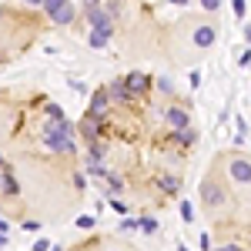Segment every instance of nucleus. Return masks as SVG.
Segmentation results:
<instances>
[{"mask_svg": "<svg viewBox=\"0 0 251 251\" xmlns=\"http://www.w3.org/2000/svg\"><path fill=\"white\" fill-rule=\"evenodd\" d=\"M44 114H47V121H64V111H60V104H54V100L44 107Z\"/></svg>", "mask_w": 251, "mask_h": 251, "instance_id": "dca6fc26", "label": "nucleus"}, {"mask_svg": "<svg viewBox=\"0 0 251 251\" xmlns=\"http://www.w3.org/2000/svg\"><path fill=\"white\" fill-rule=\"evenodd\" d=\"M214 251H241V245H234V241H231V245H221V248H214Z\"/></svg>", "mask_w": 251, "mask_h": 251, "instance_id": "c756f323", "label": "nucleus"}, {"mask_svg": "<svg viewBox=\"0 0 251 251\" xmlns=\"http://www.w3.org/2000/svg\"><path fill=\"white\" fill-rule=\"evenodd\" d=\"M50 20H54L57 27H67V24H74V20H77V10H74V0H71V3H64V7H60L57 14H50Z\"/></svg>", "mask_w": 251, "mask_h": 251, "instance_id": "9b49d317", "label": "nucleus"}, {"mask_svg": "<svg viewBox=\"0 0 251 251\" xmlns=\"http://www.w3.org/2000/svg\"><path fill=\"white\" fill-rule=\"evenodd\" d=\"M3 245H7V231H0V248H3Z\"/></svg>", "mask_w": 251, "mask_h": 251, "instance_id": "72a5a7b5", "label": "nucleus"}, {"mask_svg": "<svg viewBox=\"0 0 251 251\" xmlns=\"http://www.w3.org/2000/svg\"><path fill=\"white\" fill-rule=\"evenodd\" d=\"M198 141V131L194 127H181V131H171V144L174 148H191Z\"/></svg>", "mask_w": 251, "mask_h": 251, "instance_id": "9d476101", "label": "nucleus"}, {"mask_svg": "<svg viewBox=\"0 0 251 251\" xmlns=\"http://www.w3.org/2000/svg\"><path fill=\"white\" fill-rule=\"evenodd\" d=\"M0 231H7V221H3V218H0Z\"/></svg>", "mask_w": 251, "mask_h": 251, "instance_id": "f704fd0d", "label": "nucleus"}, {"mask_svg": "<svg viewBox=\"0 0 251 251\" xmlns=\"http://www.w3.org/2000/svg\"><path fill=\"white\" fill-rule=\"evenodd\" d=\"M111 111V94H107V87H94L91 91V104H87V114L91 117H107Z\"/></svg>", "mask_w": 251, "mask_h": 251, "instance_id": "39448f33", "label": "nucleus"}, {"mask_svg": "<svg viewBox=\"0 0 251 251\" xmlns=\"http://www.w3.org/2000/svg\"><path fill=\"white\" fill-rule=\"evenodd\" d=\"M0 168H7V161H3V157H0Z\"/></svg>", "mask_w": 251, "mask_h": 251, "instance_id": "58836bf2", "label": "nucleus"}, {"mask_svg": "<svg viewBox=\"0 0 251 251\" xmlns=\"http://www.w3.org/2000/svg\"><path fill=\"white\" fill-rule=\"evenodd\" d=\"M111 34H114V27H94V30L87 34V44H91L94 50H100V47H107Z\"/></svg>", "mask_w": 251, "mask_h": 251, "instance_id": "1a4fd4ad", "label": "nucleus"}, {"mask_svg": "<svg viewBox=\"0 0 251 251\" xmlns=\"http://www.w3.org/2000/svg\"><path fill=\"white\" fill-rule=\"evenodd\" d=\"M198 248H201V251H211V248H214V238H211L208 231H201V238H198Z\"/></svg>", "mask_w": 251, "mask_h": 251, "instance_id": "aec40b11", "label": "nucleus"}, {"mask_svg": "<svg viewBox=\"0 0 251 251\" xmlns=\"http://www.w3.org/2000/svg\"><path fill=\"white\" fill-rule=\"evenodd\" d=\"M124 80H127V87H131L137 97H144L151 87H154V77H148V74H141V71H131Z\"/></svg>", "mask_w": 251, "mask_h": 251, "instance_id": "423d86ee", "label": "nucleus"}, {"mask_svg": "<svg viewBox=\"0 0 251 251\" xmlns=\"http://www.w3.org/2000/svg\"><path fill=\"white\" fill-rule=\"evenodd\" d=\"M164 117H168L171 131H181V127H191V124H188V107H168V111H164Z\"/></svg>", "mask_w": 251, "mask_h": 251, "instance_id": "6e6552de", "label": "nucleus"}, {"mask_svg": "<svg viewBox=\"0 0 251 251\" xmlns=\"http://www.w3.org/2000/svg\"><path fill=\"white\" fill-rule=\"evenodd\" d=\"M245 40L251 44V24H245Z\"/></svg>", "mask_w": 251, "mask_h": 251, "instance_id": "7c9ffc66", "label": "nucleus"}, {"mask_svg": "<svg viewBox=\"0 0 251 251\" xmlns=\"http://www.w3.org/2000/svg\"><path fill=\"white\" fill-rule=\"evenodd\" d=\"M64 3H71V0H44L40 7H44V10H47V17H50V14H57L60 7H64Z\"/></svg>", "mask_w": 251, "mask_h": 251, "instance_id": "f3484780", "label": "nucleus"}, {"mask_svg": "<svg viewBox=\"0 0 251 251\" xmlns=\"http://www.w3.org/2000/svg\"><path fill=\"white\" fill-rule=\"evenodd\" d=\"M87 148H91V151H87V154L94 157V161H104V154H107V144H104V141H91V144H87Z\"/></svg>", "mask_w": 251, "mask_h": 251, "instance_id": "2eb2a0df", "label": "nucleus"}, {"mask_svg": "<svg viewBox=\"0 0 251 251\" xmlns=\"http://www.w3.org/2000/svg\"><path fill=\"white\" fill-rule=\"evenodd\" d=\"M157 91H161V94H174V84L168 77H161V80H157Z\"/></svg>", "mask_w": 251, "mask_h": 251, "instance_id": "393cba45", "label": "nucleus"}, {"mask_svg": "<svg viewBox=\"0 0 251 251\" xmlns=\"http://www.w3.org/2000/svg\"><path fill=\"white\" fill-rule=\"evenodd\" d=\"M228 171H231L234 184H251V157L231 154V161H228Z\"/></svg>", "mask_w": 251, "mask_h": 251, "instance_id": "20e7f679", "label": "nucleus"}, {"mask_svg": "<svg viewBox=\"0 0 251 251\" xmlns=\"http://www.w3.org/2000/svg\"><path fill=\"white\" fill-rule=\"evenodd\" d=\"M91 3H100V0H84V7H91Z\"/></svg>", "mask_w": 251, "mask_h": 251, "instance_id": "c9c22d12", "label": "nucleus"}, {"mask_svg": "<svg viewBox=\"0 0 251 251\" xmlns=\"http://www.w3.org/2000/svg\"><path fill=\"white\" fill-rule=\"evenodd\" d=\"M141 231H144V234H154L157 231V218H141Z\"/></svg>", "mask_w": 251, "mask_h": 251, "instance_id": "6ab92c4d", "label": "nucleus"}, {"mask_svg": "<svg viewBox=\"0 0 251 251\" xmlns=\"http://www.w3.org/2000/svg\"><path fill=\"white\" fill-rule=\"evenodd\" d=\"M231 7H234V17H245L248 14V3L245 0H231Z\"/></svg>", "mask_w": 251, "mask_h": 251, "instance_id": "5701e85b", "label": "nucleus"}, {"mask_svg": "<svg viewBox=\"0 0 251 251\" xmlns=\"http://www.w3.org/2000/svg\"><path fill=\"white\" fill-rule=\"evenodd\" d=\"M121 231H141V221L137 218H124L121 221Z\"/></svg>", "mask_w": 251, "mask_h": 251, "instance_id": "412c9836", "label": "nucleus"}, {"mask_svg": "<svg viewBox=\"0 0 251 251\" xmlns=\"http://www.w3.org/2000/svg\"><path fill=\"white\" fill-rule=\"evenodd\" d=\"M238 64H241V67H251V50H241V54H238Z\"/></svg>", "mask_w": 251, "mask_h": 251, "instance_id": "cd10ccee", "label": "nucleus"}, {"mask_svg": "<svg viewBox=\"0 0 251 251\" xmlns=\"http://www.w3.org/2000/svg\"><path fill=\"white\" fill-rule=\"evenodd\" d=\"M3 14H7V10H3V7H0V17H3Z\"/></svg>", "mask_w": 251, "mask_h": 251, "instance_id": "a19ab883", "label": "nucleus"}, {"mask_svg": "<svg viewBox=\"0 0 251 251\" xmlns=\"http://www.w3.org/2000/svg\"><path fill=\"white\" fill-rule=\"evenodd\" d=\"M24 3H27V7H40L44 0H24Z\"/></svg>", "mask_w": 251, "mask_h": 251, "instance_id": "2f4dec72", "label": "nucleus"}, {"mask_svg": "<svg viewBox=\"0 0 251 251\" xmlns=\"http://www.w3.org/2000/svg\"><path fill=\"white\" fill-rule=\"evenodd\" d=\"M201 201H204V208H221V204L228 201L225 184H221L218 177H204V181H201Z\"/></svg>", "mask_w": 251, "mask_h": 251, "instance_id": "f03ea898", "label": "nucleus"}, {"mask_svg": "<svg viewBox=\"0 0 251 251\" xmlns=\"http://www.w3.org/2000/svg\"><path fill=\"white\" fill-rule=\"evenodd\" d=\"M64 121H67V117H64ZM64 121H47L44 131H40V141H44V148L54 151V154H74V151H77V141L64 127Z\"/></svg>", "mask_w": 251, "mask_h": 251, "instance_id": "f257e3e1", "label": "nucleus"}, {"mask_svg": "<svg viewBox=\"0 0 251 251\" xmlns=\"http://www.w3.org/2000/svg\"><path fill=\"white\" fill-rule=\"evenodd\" d=\"M177 251H188V248H184V245H177Z\"/></svg>", "mask_w": 251, "mask_h": 251, "instance_id": "ea45409f", "label": "nucleus"}, {"mask_svg": "<svg viewBox=\"0 0 251 251\" xmlns=\"http://www.w3.org/2000/svg\"><path fill=\"white\" fill-rule=\"evenodd\" d=\"M214 37H218L214 27H198V30H194V44H198V47H211Z\"/></svg>", "mask_w": 251, "mask_h": 251, "instance_id": "ddd939ff", "label": "nucleus"}, {"mask_svg": "<svg viewBox=\"0 0 251 251\" xmlns=\"http://www.w3.org/2000/svg\"><path fill=\"white\" fill-rule=\"evenodd\" d=\"M107 94H111V104H117V107H127L131 100H137V94L127 87V80H124V77L111 80V84H107Z\"/></svg>", "mask_w": 251, "mask_h": 251, "instance_id": "7ed1b4c3", "label": "nucleus"}, {"mask_svg": "<svg viewBox=\"0 0 251 251\" xmlns=\"http://www.w3.org/2000/svg\"><path fill=\"white\" fill-rule=\"evenodd\" d=\"M198 3H201V7H204V10H218V7H221V0H198Z\"/></svg>", "mask_w": 251, "mask_h": 251, "instance_id": "bb28decb", "label": "nucleus"}, {"mask_svg": "<svg viewBox=\"0 0 251 251\" xmlns=\"http://www.w3.org/2000/svg\"><path fill=\"white\" fill-rule=\"evenodd\" d=\"M50 251H64V248H60V245H54V248H50Z\"/></svg>", "mask_w": 251, "mask_h": 251, "instance_id": "4c0bfd02", "label": "nucleus"}, {"mask_svg": "<svg viewBox=\"0 0 251 251\" xmlns=\"http://www.w3.org/2000/svg\"><path fill=\"white\" fill-rule=\"evenodd\" d=\"M84 184H87V171H74V188L84 191Z\"/></svg>", "mask_w": 251, "mask_h": 251, "instance_id": "b1692460", "label": "nucleus"}, {"mask_svg": "<svg viewBox=\"0 0 251 251\" xmlns=\"http://www.w3.org/2000/svg\"><path fill=\"white\" fill-rule=\"evenodd\" d=\"M94 225H97V218H94V214H80V218H77V228H84V231H91Z\"/></svg>", "mask_w": 251, "mask_h": 251, "instance_id": "a211bd4d", "label": "nucleus"}, {"mask_svg": "<svg viewBox=\"0 0 251 251\" xmlns=\"http://www.w3.org/2000/svg\"><path fill=\"white\" fill-rule=\"evenodd\" d=\"M181 218H184V221H194V208H191V201H181Z\"/></svg>", "mask_w": 251, "mask_h": 251, "instance_id": "4be33fe9", "label": "nucleus"}, {"mask_svg": "<svg viewBox=\"0 0 251 251\" xmlns=\"http://www.w3.org/2000/svg\"><path fill=\"white\" fill-rule=\"evenodd\" d=\"M50 248H54V245H50L47 238H37V241H34V251H50Z\"/></svg>", "mask_w": 251, "mask_h": 251, "instance_id": "a878e982", "label": "nucleus"}, {"mask_svg": "<svg viewBox=\"0 0 251 251\" xmlns=\"http://www.w3.org/2000/svg\"><path fill=\"white\" fill-rule=\"evenodd\" d=\"M154 181L161 184V191H164V194H181V177H177V174H164V171H161Z\"/></svg>", "mask_w": 251, "mask_h": 251, "instance_id": "f8f14e48", "label": "nucleus"}, {"mask_svg": "<svg viewBox=\"0 0 251 251\" xmlns=\"http://www.w3.org/2000/svg\"><path fill=\"white\" fill-rule=\"evenodd\" d=\"M174 7H184V3H191V0H171Z\"/></svg>", "mask_w": 251, "mask_h": 251, "instance_id": "473e14b6", "label": "nucleus"}, {"mask_svg": "<svg viewBox=\"0 0 251 251\" xmlns=\"http://www.w3.org/2000/svg\"><path fill=\"white\" fill-rule=\"evenodd\" d=\"M3 194H7V198H17L20 194V184H17V177H14L10 168H3Z\"/></svg>", "mask_w": 251, "mask_h": 251, "instance_id": "4468645a", "label": "nucleus"}, {"mask_svg": "<svg viewBox=\"0 0 251 251\" xmlns=\"http://www.w3.org/2000/svg\"><path fill=\"white\" fill-rule=\"evenodd\" d=\"M111 208H114L117 214H131V211H127V208H124V204H121V201H117V198H111Z\"/></svg>", "mask_w": 251, "mask_h": 251, "instance_id": "c85d7f7f", "label": "nucleus"}, {"mask_svg": "<svg viewBox=\"0 0 251 251\" xmlns=\"http://www.w3.org/2000/svg\"><path fill=\"white\" fill-rule=\"evenodd\" d=\"M0 194H3V174H0Z\"/></svg>", "mask_w": 251, "mask_h": 251, "instance_id": "e433bc0d", "label": "nucleus"}, {"mask_svg": "<svg viewBox=\"0 0 251 251\" xmlns=\"http://www.w3.org/2000/svg\"><path fill=\"white\" fill-rule=\"evenodd\" d=\"M84 14H87V20H91V27H114V17H111L107 7H100V3H91Z\"/></svg>", "mask_w": 251, "mask_h": 251, "instance_id": "0eeeda50", "label": "nucleus"}]
</instances>
